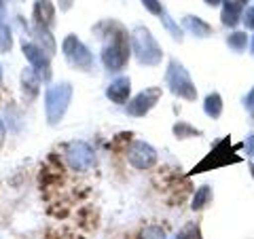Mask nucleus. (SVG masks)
I'll list each match as a JSON object with an SVG mask.
<instances>
[{"label":"nucleus","instance_id":"f257e3e1","mask_svg":"<svg viewBox=\"0 0 254 239\" xmlns=\"http://www.w3.org/2000/svg\"><path fill=\"white\" fill-rule=\"evenodd\" d=\"M208 2H212V4H216V2H218V0H208Z\"/></svg>","mask_w":254,"mask_h":239}]
</instances>
